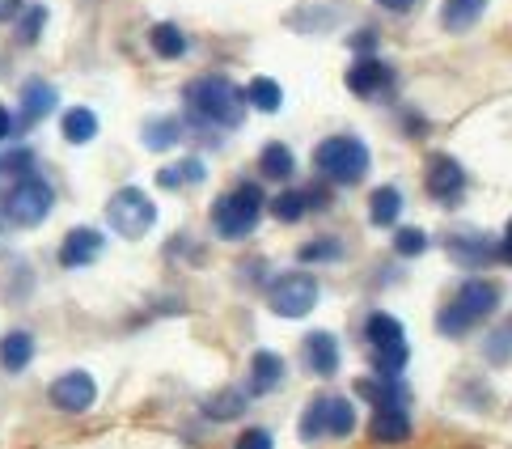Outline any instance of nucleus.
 <instances>
[{"mask_svg":"<svg viewBox=\"0 0 512 449\" xmlns=\"http://www.w3.org/2000/svg\"><path fill=\"white\" fill-rule=\"evenodd\" d=\"M182 102L195 123H212V128H242L246 119V89H237L229 77H195L182 89Z\"/></svg>","mask_w":512,"mask_h":449,"instance_id":"1","label":"nucleus"},{"mask_svg":"<svg viewBox=\"0 0 512 449\" xmlns=\"http://www.w3.org/2000/svg\"><path fill=\"white\" fill-rule=\"evenodd\" d=\"M500 305V289L487 280H462V289H457L445 305L441 314H436V327L441 335H466L470 327H479L487 314H496Z\"/></svg>","mask_w":512,"mask_h":449,"instance_id":"2","label":"nucleus"},{"mask_svg":"<svg viewBox=\"0 0 512 449\" xmlns=\"http://www.w3.org/2000/svg\"><path fill=\"white\" fill-rule=\"evenodd\" d=\"M263 208H267V200H263V187L242 183V187L225 191L221 200L212 204V229L221 233L225 242H242V238H250V233L259 229V221H263Z\"/></svg>","mask_w":512,"mask_h":449,"instance_id":"3","label":"nucleus"},{"mask_svg":"<svg viewBox=\"0 0 512 449\" xmlns=\"http://www.w3.org/2000/svg\"><path fill=\"white\" fill-rule=\"evenodd\" d=\"M314 166L322 178H331V183L352 187L369 174V145H364L360 136H326L314 149Z\"/></svg>","mask_w":512,"mask_h":449,"instance_id":"4","label":"nucleus"},{"mask_svg":"<svg viewBox=\"0 0 512 449\" xmlns=\"http://www.w3.org/2000/svg\"><path fill=\"white\" fill-rule=\"evenodd\" d=\"M364 339H369V352H373V365L377 373H390L398 377L411 361V348H407V331H402V322L394 314H369L364 322Z\"/></svg>","mask_w":512,"mask_h":449,"instance_id":"5","label":"nucleus"},{"mask_svg":"<svg viewBox=\"0 0 512 449\" xmlns=\"http://www.w3.org/2000/svg\"><path fill=\"white\" fill-rule=\"evenodd\" d=\"M106 225H111L119 238L136 242L157 225V204L140 187H119L111 195V204H106Z\"/></svg>","mask_w":512,"mask_h":449,"instance_id":"6","label":"nucleus"},{"mask_svg":"<svg viewBox=\"0 0 512 449\" xmlns=\"http://www.w3.org/2000/svg\"><path fill=\"white\" fill-rule=\"evenodd\" d=\"M356 428V407L339 399V394H318L309 411L301 416V437L305 441H322V437H352Z\"/></svg>","mask_w":512,"mask_h":449,"instance_id":"7","label":"nucleus"},{"mask_svg":"<svg viewBox=\"0 0 512 449\" xmlns=\"http://www.w3.org/2000/svg\"><path fill=\"white\" fill-rule=\"evenodd\" d=\"M51 208H56V191H51L43 178H34V174H22L13 183V191L5 195V217L13 225H22V229L43 225Z\"/></svg>","mask_w":512,"mask_h":449,"instance_id":"8","label":"nucleus"},{"mask_svg":"<svg viewBox=\"0 0 512 449\" xmlns=\"http://www.w3.org/2000/svg\"><path fill=\"white\" fill-rule=\"evenodd\" d=\"M267 305L280 318H305L318 305V280L309 276V272H284V276L271 280Z\"/></svg>","mask_w":512,"mask_h":449,"instance_id":"9","label":"nucleus"},{"mask_svg":"<svg viewBox=\"0 0 512 449\" xmlns=\"http://www.w3.org/2000/svg\"><path fill=\"white\" fill-rule=\"evenodd\" d=\"M98 399V382L89 377L85 369H72L64 377H56L51 382V403H56L60 411H68V416H81V411H89Z\"/></svg>","mask_w":512,"mask_h":449,"instance_id":"10","label":"nucleus"},{"mask_svg":"<svg viewBox=\"0 0 512 449\" xmlns=\"http://www.w3.org/2000/svg\"><path fill=\"white\" fill-rule=\"evenodd\" d=\"M428 195L436 204H449V208L466 195V170L457 166L449 153H436L428 161Z\"/></svg>","mask_w":512,"mask_h":449,"instance_id":"11","label":"nucleus"},{"mask_svg":"<svg viewBox=\"0 0 512 449\" xmlns=\"http://www.w3.org/2000/svg\"><path fill=\"white\" fill-rule=\"evenodd\" d=\"M347 89L356 98H381L394 89V68L381 64L377 56H360L352 68H347Z\"/></svg>","mask_w":512,"mask_h":449,"instance_id":"12","label":"nucleus"},{"mask_svg":"<svg viewBox=\"0 0 512 449\" xmlns=\"http://www.w3.org/2000/svg\"><path fill=\"white\" fill-rule=\"evenodd\" d=\"M102 246H106V238L98 229H89V225H81V229H68L64 233V242H60V267H89V263H98V255H102Z\"/></svg>","mask_w":512,"mask_h":449,"instance_id":"13","label":"nucleus"},{"mask_svg":"<svg viewBox=\"0 0 512 449\" xmlns=\"http://www.w3.org/2000/svg\"><path fill=\"white\" fill-rule=\"evenodd\" d=\"M445 246H449V259L453 263H470V267H483V263H491L500 255V250H491V238H483V233H449L445 238Z\"/></svg>","mask_w":512,"mask_h":449,"instance_id":"14","label":"nucleus"},{"mask_svg":"<svg viewBox=\"0 0 512 449\" xmlns=\"http://www.w3.org/2000/svg\"><path fill=\"white\" fill-rule=\"evenodd\" d=\"M305 361L318 377H331L339 369V335L331 331H309L305 335Z\"/></svg>","mask_w":512,"mask_h":449,"instance_id":"15","label":"nucleus"},{"mask_svg":"<svg viewBox=\"0 0 512 449\" xmlns=\"http://www.w3.org/2000/svg\"><path fill=\"white\" fill-rule=\"evenodd\" d=\"M369 433L381 445H402L411 437V420H407V407H377L373 420H369Z\"/></svg>","mask_w":512,"mask_h":449,"instance_id":"16","label":"nucleus"},{"mask_svg":"<svg viewBox=\"0 0 512 449\" xmlns=\"http://www.w3.org/2000/svg\"><path fill=\"white\" fill-rule=\"evenodd\" d=\"M356 394L360 399H369L373 407H402L407 403V386H402L398 377H390V373L364 377V382H356Z\"/></svg>","mask_w":512,"mask_h":449,"instance_id":"17","label":"nucleus"},{"mask_svg":"<svg viewBox=\"0 0 512 449\" xmlns=\"http://www.w3.org/2000/svg\"><path fill=\"white\" fill-rule=\"evenodd\" d=\"M56 106H60L56 85H47V81H26V85H22V119H26V123L47 119L51 111H56Z\"/></svg>","mask_w":512,"mask_h":449,"instance_id":"18","label":"nucleus"},{"mask_svg":"<svg viewBox=\"0 0 512 449\" xmlns=\"http://www.w3.org/2000/svg\"><path fill=\"white\" fill-rule=\"evenodd\" d=\"M318 204H326L322 191H280L276 200H271V212H276V221L292 225V221L309 217V208H318Z\"/></svg>","mask_w":512,"mask_h":449,"instance_id":"19","label":"nucleus"},{"mask_svg":"<svg viewBox=\"0 0 512 449\" xmlns=\"http://www.w3.org/2000/svg\"><path fill=\"white\" fill-rule=\"evenodd\" d=\"M284 382V356L280 352H254V361H250V390L254 394H267V390H276Z\"/></svg>","mask_w":512,"mask_h":449,"instance_id":"20","label":"nucleus"},{"mask_svg":"<svg viewBox=\"0 0 512 449\" xmlns=\"http://www.w3.org/2000/svg\"><path fill=\"white\" fill-rule=\"evenodd\" d=\"M292 170H297V157H292L288 145H280V140L263 145V153H259V174L267 178V183H288Z\"/></svg>","mask_w":512,"mask_h":449,"instance_id":"21","label":"nucleus"},{"mask_svg":"<svg viewBox=\"0 0 512 449\" xmlns=\"http://www.w3.org/2000/svg\"><path fill=\"white\" fill-rule=\"evenodd\" d=\"M30 361H34V335L30 331H9L0 339V365L9 373H22Z\"/></svg>","mask_w":512,"mask_h":449,"instance_id":"22","label":"nucleus"},{"mask_svg":"<svg viewBox=\"0 0 512 449\" xmlns=\"http://www.w3.org/2000/svg\"><path fill=\"white\" fill-rule=\"evenodd\" d=\"M60 132L68 145H89V140L98 136V115L89 111V106H72V111H64L60 119Z\"/></svg>","mask_w":512,"mask_h":449,"instance_id":"23","label":"nucleus"},{"mask_svg":"<svg viewBox=\"0 0 512 449\" xmlns=\"http://www.w3.org/2000/svg\"><path fill=\"white\" fill-rule=\"evenodd\" d=\"M398 217H402V191L398 187H377L369 195V221L390 229V225H398Z\"/></svg>","mask_w":512,"mask_h":449,"instance_id":"24","label":"nucleus"},{"mask_svg":"<svg viewBox=\"0 0 512 449\" xmlns=\"http://www.w3.org/2000/svg\"><path fill=\"white\" fill-rule=\"evenodd\" d=\"M483 9H487V0H445V9H441V26H445V30H453V34H462V30H470L474 22H479Z\"/></svg>","mask_w":512,"mask_h":449,"instance_id":"25","label":"nucleus"},{"mask_svg":"<svg viewBox=\"0 0 512 449\" xmlns=\"http://www.w3.org/2000/svg\"><path fill=\"white\" fill-rule=\"evenodd\" d=\"M246 106H254V111H263V115H276L280 106H284V89H280V81L254 77V81L246 85Z\"/></svg>","mask_w":512,"mask_h":449,"instance_id":"26","label":"nucleus"},{"mask_svg":"<svg viewBox=\"0 0 512 449\" xmlns=\"http://www.w3.org/2000/svg\"><path fill=\"white\" fill-rule=\"evenodd\" d=\"M140 136H144V145H149L153 153H166V149H174L178 140H182V119H170V115L149 119Z\"/></svg>","mask_w":512,"mask_h":449,"instance_id":"27","label":"nucleus"},{"mask_svg":"<svg viewBox=\"0 0 512 449\" xmlns=\"http://www.w3.org/2000/svg\"><path fill=\"white\" fill-rule=\"evenodd\" d=\"M149 43H153V51L161 60H182L187 56V34H182L174 22H157L149 30Z\"/></svg>","mask_w":512,"mask_h":449,"instance_id":"28","label":"nucleus"},{"mask_svg":"<svg viewBox=\"0 0 512 449\" xmlns=\"http://www.w3.org/2000/svg\"><path fill=\"white\" fill-rule=\"evenodd\" d=\"M204 161L199 157H187V161H178V166H166L157 174V183L166 187V191H178V187H191V183H204Z\"/></svg>","mask_w":512,"mask_h":449,"instance_id":"29","label":"nucleus"},{"mask_svg":"<svg viewBox=\"0 0 512 449\" xmlns=\"http://www.w3.org/2000/svg\"><path fill=\"white\" fill-rule=\"evenodd\" d=\"M339 255H343V242H339V238H314L309 246L297 250L301 263H331V259H339Z\"/></svg>","mask_w":512,"mask_h":449,"instance_id":"30","label":"nucleus"},{"mask_svg":"<svg viewBox=\"0 0 512 449\" xmlns=\"http://www.w3.org/2000/svg\"><path fill=\"white\" fill-rule=\"evenodd\" d=\"M394 250H398L402 259L424 255V250H428V233H424V229H415V225H402V229L394 233Z\"/></svg>","mask_w":512,"mask_h":449,"instance_id":"31","label":"nucleus"},{"mask_svg":"<svg viewBox=\"0 0 512 449\" xmlns=\"http://www.w3.org/2000/svg\"><path fill=\"white\" fill-rule=\"evenodd\" d=\"M242 407H246V399L237 390H225V394H216V399H208V416L212 420H233V416H242Z\"/></svg>","mask_w":512,"mask_h":449,"instance_id":"32","label":"nucleus"},{"mask_svg":"<svg viewBox=\"0 0 512 449\" xmlns=\"http://www.w3.org/2000/svg\"><path fill=\"white\" fill-rule=\"evenodd\" d=\"M43 26H47V9L43 5H30L22 13V22H17V39H22V43H39Z\"/></svg>","mask_w":512,"mask_h":449,"instance_id":"33","label":"nucleus"},{"mask_svg":"<svg viewBox=\"0 0 512 449\" xmlns=\"http://www.w3.org/2000/svg\"><path fill=\"white\" fill-rule=\"evenodd\" d=\"M233 449H276V441H271L267 428H246V433L233 441Z\"/></svg>","mask_w":512,"mask_h":449,"instance_id":"34","label":"nucleus"},{"mask_svg":"<svg viewBox=\"0 0 512 449\" xmlns=\"http://www.w3.org/2000/svg\"><path fill=\"white\" fill-rule=\"evenodd\" d=\"M352 47H356V51H369V56H373V47H377V30H360L356 39H352Z\"/></svg>","mask_w":512,"mask_h":449,"instance_id":"35","label":"nucleus"},{"mask_svg":"<svg viewBox=\"0 0 512 449\" xmlns=\"http://www.w3.org/2000/svg\"><path fill=\"white\" fill-rule=\"evenodd\" d=\"M26 0H0V22H13L17 13H22Z\"/></svg>","mask_w":512,"mask_h":449,"instance_id":"36","label":"nucleus"},{"mask_svg":"<svg viewBox=\"0 0 512 449\" xmlns=\"http://www.w3.org/2000/svg\"><path fill=\"white\" fill-rule=\"evenodd\" d=\"M34 161V153H26V149H17V153H9V170H26Z\"/></svg>","mask_w":512,"mask_h":449,"instance_id":"37","label":"nucleus"},{"mask_svg":"<svg viewBox=\"0 0 512 449\" xmlns=\"http://www.w3.org/2000/svg\"><path fill=\"white\" fill-rule=\"evenodd\" d=\"M13 136V115H9V106H0V140H9Z\"/></svg>","mask_w":512,"mask_h":449,"instance_id":"38","label":"nucleus"},{"mask_svg":"<svg viewBox=\"0 0 512 449\" xmlns=\"http://www.w3.org/2000/svg\"><path fill=\"white\" fill-rule=\"evenodd\" d=\"M377 5H381V9H390V13H407L415 0H377Z\"/></svg>","mask_w":512,"mask_h":449,"instance_id":"39","label":"nucleus"},{"mask_svg":"<svg viewBox=\"0 0 512 449\" xmlns=\"http://www.w3.org/2000/svg\"><path fill=\"white\" fill-rule=\"evenodd\" d=\"M500 259H508V263H512V221H508V229H504V242H500Z\"/></svg>","mask_w":512,"mask_h":449,"instance_id":"40","label":"nucleus"},{"mask_svg":"<svg viewBox=\"0 0 512 449\" xmlns=\"http://www.w3.org/2000/svg\"><path fill=\"white\" fill-rule=\"evenodd\" d=\"M504 335H508V344H512V318H508V327H504Z\"/></svg>","mask_w":512,"mask_h":449,"instance_id":"41","label":"nucleus"}]
</instances>
